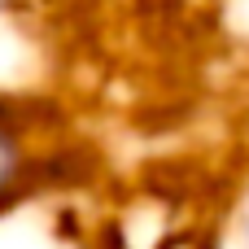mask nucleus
Returning <instances> with one entry per match:
<instances>
[{
    "instance_id": "nucleus-1",
    "label": "nucleus",
    "mask_w": 249,
    "mask_h": 249,
    "mask_svg": "<svg viewBox=\"0 0 249 249\" xmlns=\"http://www.w3.org/2000/svg\"><path fill=\"white\" fill-rule=\"evenodd\" d=\"M35 140L13 101H0V219L35 188Z\"/></svg>"
},
{
    "instance_id": "nucleus-2",
    "label": "nucleus",
    "mask_w": 249,
    "mask_h": 249,
    "mask_svg": "<svg viewBox=\"0 0 249 249\" xmlns=\"http://www.w3.org/2000/svg\"><path fill=\"white\" fill-rule=\"evenodd\" d=\"M245 249H249V219H245Z\"/></svg>"
},
{
    "instance_id": "nucleus-3",
    "label": "nucleus",
    "mask_w": 249,
    "mask_h": 249,
    "mask_svg": "<svg viewBox=\"0 0 249 249\" xmlns=\"http://www.w3.org/2000/svg\"><path fill=\"white\" fill-rule=\"evenodd\" d=\"M0 4H4V0H0Z\"/></svg>"
}]
</instances>
